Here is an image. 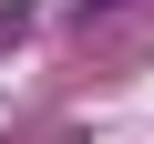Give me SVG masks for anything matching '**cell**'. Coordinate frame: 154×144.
I'll return each mask as SVG.
<instances>
[{"mask_svg":"<svg viewBox=\"0 0 154 144\" xmlns=\"http://www.w3.org/2000/svg\"><path fill=\"white\" fill-rule=\"evenodd\" d=\"M82 11H93V21H103V11H123V0H82Z\"/></svg>","mask_w":154,"mask_h":144,"instance_id":"cell-1","label":"cell"}]
</instances>
